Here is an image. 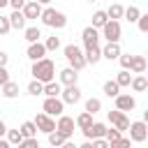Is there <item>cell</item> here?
Returning <instances> with one entry per match:
<instances>
[{
  "mask_svg": "<svg viewBox=\"0 0 148 148\" xmlns=\"http://www.w3.org/2000/svg\"><path fill=\"white\" fill-rule=\"evenodd\" d=\"M120 136H123V132H118L116 127H111V130L106 127V134H104V139H106L109 143H111V141H116V139H120Z\"/></svg>",
  "mask_w": 148,
  "mask_h": 148,
  "instance_id": "obj_38",
  "label": "cell"
},
{
  "mask_svg": "<svg viewBox=\"0 0 148 148\" xmlns=\"http://www.w3.org/2000/svg\"><path fill=\"white\" fill-rule=\"evenodd\" d=\"M21 14H23V18H25V21H32V18H39V14H42V5H37L35 0H30V2H25V5H23V9H21Z\"/></svg>",
  "mask_w": 148,
  "mask_h": 148,
  "instance_id": "obj_13",
  "label": "cell"
},
{
  "mask_svg": "<svg viewBox=\"0 0 148 148\" xmlns=\"http://www.w3.org/2000/svg\"><path fill=\"white\" fill-rule=\"evenodd\" d=\"M16 148H39V141H37V136L35 139H23Z\"/></svg>",
  "mask_w": 148,
  "mask_h": 148,
  "instance_id": "obj_39",
  "label": "cell"
},
{
  "mask_svg": "<svg viewBox=\"0 0 148 148\" xmlns=\"http://www.w3.org/2000/svg\"><path fill=\"white\" fill-rule=\"evenodd\" d=\"M130 141H134V143H143L146 139H148V125H146V120H134V123H130Z\"/></svg>",
  "mask_w": 148,
  "mask_h": 148,
  "instance_id": "obj_4",
  "label": "cell"
},
{
  "mask_svg": "<svg viewBox=\"0 0 148 148\" xmlns=\"http://www.w3.org/2000/svg\"><path fill=\"white\" fill-rule=\"evenodd\" d=\"M21 141H23V134L18 130H7V143L9 146H18Z\"/></svg>",
  "mask_w": 148,
  "mask_h": 148,
  "instance_id": "obj_33",
  "label": "cell"
},
{
  "mask_svg": "<svg viewBox=\"0 0 148 148\" xmlns=\"http://www.w3.org/2000/svg\"><path fill=\"white\" fill-rule=\"evenodd\" d=\"M123 16H125L130 23H136V18L141 16V9H139V7H134V5H130V7L123 12Z\"/></svg>",
  "mask_w": 148,
  "mask_h": 148,
  "instance_id": "obj_30",
  "label": "cell"
},
{
  "mask_svg": "<svg viewBox=\"0 0 148 148\" xmlns=\"http://www.w3.org/2000/svg\"><path fill=\"white\" fill-rule=\"evenodd\" d=\"M92 143V148H109V141L106 139H95V141H90Z\"/></svg>",
  "mask_w": 148,
  "mask_h": 148,
  "instance_id": "obj_44",
  "label": "cell"
},
{
  "mask_svg": "<svg viewBox=\"0 0 148 148\" xmlns=\"http://www.w3.org/2000/svg\"><path fill=\"white\" fill-rule=\"evenodd\" d=\"M62 53H65V58H67V62H69V67H72L74 72H81V69L86 67L83 51H81L76 44H67V46L62 49Z\"/></svg>",
  "mask_w": 148,
  "mask_h": 148,
  "instance_id": "obj_3",
  "label": "cell"
},
{
  "mask_svg": "<svg viewBox=\"0 0 148 148\" xmlns=\"http://www.w3.org/2000/svg\"><path fill=\"white\" fill-rule=\"evenodd\" d=\"M81 39H83L86 49H88V46H97V42H99V30H95L92 25H88V28H83Z\"/></svg>",
  "mask_w": 148,
  "mask_h": 148,
  "instance_id": "obj_14",
  "label": "cell"
},
{
  "mask_svg": "<svg viewBox=\"0 0 148 148\" xmlns=\"http://www.w3.org/2000/svg\"><path fill=\"white\" fill-rule=\"evenodd\" d=\"M25 56H28L32 62H37V60L46 58V49H44V44H42V42H35V44H30V46H28Z\"/></svg>",
  "mask_w": 148,
  "mask_h": 148,
  "instance_id": "obj_15",
  "label": "cell"
},
{
  "mask_svg": "<svg viewBox=\"0 0 148 148\" xmlns=\"http://www.w3.org/2000/svg\"><path fill=\"white\" fill-rule=\"evenodd\" d=\"M79 148H92V143H90V141H86V143H81Z\"/></svg>",
  "mask_w": 148,
  "mask_h": 148,
  "instance_id": "obj_50",
  "label": "cell"
},
{
  "mask_svg": "<svg viewBox=\"0 0 148 148\" xmlns=\"http://www.w3.org/2000/svg\"><path fill=\"white\" fill-rule=\"evenodd\" d=\"M35 2H37V5H49L51 0H35Z\"/></svg>",
  "mask_w": 148,
  "mask_h": 148,
  "instance_id": "obj_51",
  "label": "cell"
},
{
  "mask_svg": "<svg viewBox=\"0 0 148 148\" xmlns=\"http://www.w3.org/2000/svg\"><path fill=\"white\" fill-rule=\"evenodd\" d=\"M60 99H62V104H76V102H81V88L79 86L62 88L60 90Z\"/></svg>",
  "mask_w": 148,
  "mask_h": 148,
  "instance_id": "obj_10",
  "label": "cell"
},
{
  "mask_svg": "<svg viewBox=\"0 0 148 148\" xmlns=\"http://www.w3.org/2000/svg\"><path fill=\"white\" fill-rule=\"evenodd\" d=\"M46 136H49V143H51L53 148H60V146H62V143L67 141V139H65V136H62L60 132H51V134H46Z\"/></svg>",
  "mask_w": 148,
  "mask_h": 148,
  "instance_id": "obj_34",
  "label": "cell"
},
{
  "mask_svg": "<svg viewBox=\"0 0 148 148\" xmlns=\"http://www.w3.org/2000/svg\"><path fill=\"white\" fill-rule=\"evenodd\" d=\"M7 18H9L12 30H25V18H23V14H21V12H12Z\"/></svg>",
  "mask_w": 148,
  "mask_h": 148,
  "instance_id": "obj_18",
  "label": "cell"
},
{
  "mask_svg": "<svg viewBox=\"0 0 148 148\" xmlns=\"http://www.w3.org/2000/svg\"><path fill=\"white\" fill-rule=\"evenodd\" d=\"M23 5H25V0H9V7H12L14 12H21Z\"/></svg>",
  "mask_w": 148,
  "mask_h": 148,
  "instance_id": "obj_43",
  "label": "cell"
},
{
  "mask_svg": "<svg viewBox=\"0 0 148 148\" xmlns=\"http://www.w3.org/2000/svg\"><path fill=\"white\" fill-rule=\"evenodd\" d=\"M104 12H106V18H109V21H118V18H123L125 7L116 2V5H111V7H109V9H104Z\"/></svg>",
  "mask_w": 148,
  "mask_h": 148,
  "instance_id": "obj_25",
  "label": "cell"
},
{
  "mask_svg": "<svg viewBox=\"0 0 148 148\" xmlns=\"http://www.w3.org/2000/svg\"><path fill=\"white\" fill-rule=\"evenodd\" d=\"M39 18H42V23H44V25H49V28H56V30H62V28L67 25V16H65L62 12H58V9H53V7H46V9H42Z\"/></svg>",
  "mask_w": 148,
  "mask_h": 148,
  "instance_id": "obj_2",
  "label": "cell"
},
{
  "mask_svg": "<svg viewBox=\"0 0 148 148\" xmlns=\"http://www.w3.org/2000/svg\"><path fill=\"white\" fill-rule=\"evenodd\" d=\"M44 49H46V53H49V51H58V49H60V39H58L56 35L49 37V39L44 42Z\"/></svg>",
  "mask_w": 148,
  "mask_h": 148,
  "instance_id": "obj_36",
  "label": "cell"
},
{
  "mask_svg": "<svg viewBox=\"0 0 148 148\" xmlns=\"http://www.w3.org/2000/svg\"><path fill=\"white\" fill-rule=\"evenodd\" d=\"M74 118H69V116H58V120H56V132H60L65 139H72V134H74Z\"/></svg>",
  "mask_w": 148,
  "mask_h": 148,
  "instance_id": "obj_7",
  "label": "cell"
},
{
  "mask_svg": "<svg viewBox=\"0 0 148 148\" xmlns=\"http://www.w3.org/2000/svg\"><path fill=\"white\" fill-rule=\"evenodd\" d=\"M7 60H9V56L5 51H0V67H7Z\"/></svg>",
  "mask_w": 148,
  "mask_h": 148,
  "instance_id": "obj_46",
  "label": "cell"
},
{
  "mask_svg": "<svg viewBox=\"0 0 148 148\" xmlns=\"http://www.w3.org/2000/svg\"><path fill=\"white\" fill-rule=\"evenodd\" d=\"M136 25H139L141 32H148V14H141V16L136 18Z\"/></svg>",
  "mask_w": 148,
  "mask_h": 148,
  "instance_id": "obj_40",
  "label": "cell"
},
{
  "mask_svg": "<svg viewBox=\"0 0 148 148\" xmlns=\"http://www.w3.org/2000/svg\"><path fill=\"white\" fill-rule=\"evenodd\" d=\"M60 90H62V86L58 81H49V83H44L42 95H46V97H60Z\"/></svg>",
  "mask_w": 148,
  "mask_h": 148,
  "instance_id": "obj_23",
  "label": "cell"
},
{
  "mask_svg": "<svg viewBox=\"0 0 148 148\" xmlns=\"http://www.w3.org/2000/svg\"><path fill=\"white\" fill-rule=\"evenodd\" d=\"M32 123H35L37 132H44V134H51V132H56V120H53L51 116H46V113H37Z\"/></svg>",
  "mask_w": 148,
  "mask_h": 148,
  "instance_id": "obj_8",
  "label": "cell"
},
{
  "mask_svg": "<svg viewBox=\"0 0 148 148\" xmlns=\"http://www.w3.org/2000/svg\"><path fill=\"white\" fill-rule=\"evenodd\" d=\"M32 79L39 81V83H49V81H56V65L51 58H42L37 62H32Z\"/></svg>",
  "mask_w": 148,
  "mask_h": 148,
  "instance_id": "obj_1",
  "label": "cell"
},
{
  "mask_svg": "<svg viewBox=\"0 0 148 148\" xmlns=\"http://www.w3.org/2000/svg\"><path fill=\"white\" fill-rule=\"evenodd\" d=\"M39 37H42V30H39L37 25H30V28H25V30H23V39H25L28 44L39 42Z\"/></svg>",
  "mask_w": 148,
  "mask_h": 148,
  "instance_id": "obj_22",
  "label": "cell"
},
{
  "mask_svg": "<svg viewBox=\"0 0 148 148\" xmlns=\"http://www.w3.org/2000/svg\"><path fill=\"white\" fill-rule=\"evenodd\" d=\"M109 148H132V141H130V139H125V136H120V139L111 141V143H109Z\"/></svg>",
  "mask_w": 148,
  "mask_h": 148,
  "instance_id": "obj_37",
  "label": "cell"
},
{
  "mask_svg": "<svg viewBox=\"0 0 148 148\" xmlns=\"http://www.w3.org/2000/svg\"><path fill=\"white\" fill-rule=\"evenodd\" d=\"M74 125H76L79 130H86V127H90V125H92V116H90L88 111H83V113H79V116H76Z\"/></svg>",
  "mask_w": 148,
  "mask_h": 148,
  "instance_id": "obj_28",
  "label": "cell"
},
{
  "mask_svg": "<svg viewBox=\"0 0 148 148\" xmlns=\"http://www.w3.org/2000/svg\"><path fill=\"white\" fill-rule=\"evenodd\" d=\"M7 5H9V0H0V9H2V7H7Z\"/></svg>",
  "mask_w": 148,
  "mask_h": 148,
  "instance_id": "obj_52",
  "label": "cell"
},
{
  "mask_svg": "<svg viewBox=\"0 0 148 148\" xmlns=\"http://www.w3.org/2000/svg\"><path fill=\"white\" fill-rule=\"evenodd\" d=\"M109 123L118 130V132H125L127 127H130V118L123 113V111H118V109H113V111H109Z\"/></svg>",
  "mask_w": 148,
  "mask_h": 148,
  "instance_id": "obj_9",
  "label": "cell"
},
{
  "mask_svg": "<svg viewBox=\"0 0 148 148\" xmlns=\"http://www.w3.org/2000/svg\"><path fill=\"white\" fill-rule=\"evenodd\" d=\"M86 111H88L90 116H95L97 111H102V102H99L97 97H90V99H86Z\"/></svg>",
  "mask_w": 148,
  "mask_h": 148,
  "instance_id": "obj_31",
  "label": "cell"
},
{
  "mask_svg": "<svg viewBox=\"0 0 148 148\" xmlns=\"http://www.w3.org/2000/svg\"><path fill=\"white\" fill-rule=\"evenodd\" d=\"M106 21H109V18H106V12H104V9H97V12L92 14V28H95V30H102V28L106 25Z\"/></svg>",
  "mask_w": 148,
  "mask_h": 148,
  "instance_id": "obj_26",
  "label": "cell"
},
{
  "mask_svg": "<svg viewBox=\"0 0 148 148\" xmlns=\"http://www.w3.org/2000/svg\"><path fill=\"white\" fill-rule=\"evenodd\" d=\"M5 134H7V125H5V120L0 118V139H2Z\"/></svg>",
  "mask_w": 148,
  "mask_h": 148,
  "instance_id": "obj_48",
  "label": "cell"
},
{
  "mask_svg": "<svg viewBox=\"0 0 148 148\" xmlns=\"http://www.w3.org/2000/svg\"><path fill=\"white\" fill-rule=\"evenodd\" d=\"M81 132L86 134V139H88V141L104 139V134H106V125H104V123H92L90 127H86V130H81Z\"/></svg>",
  "mask_w": 148,
  "mask_h": 148,
  "instance_id": "obj_12",
  "label": "cell"
},
{
  "mask_svg": "<svg viewBox=\"0 0 148 148\" xmlns=\"http://www.w3.org/2000/svg\"><path fill=\"white\" fill-rule=\"evenodd\" d=\"M130 86H132L134 92H143V90L148 88V79H146L143 74H136V76H132V83H130Z\"/></svg>",
  "mask_w": 148,
  "mask_h": 148,
  "instance_id": "obj_24",
  "label": "cell"
},
{
  "mask_svg": "<svg viewBox=\"0 0 148 148\" xmlns=\"http://www.w3.org/2000/svg\"><path fill=\"white\" fill-rule=\"evenodd\" d=\"M102 90H104V95H106V97H116V95H120V88H118V83H116V81H106Z\"/></svg>",
  "mask_w": 148,
  "mask_h": 148,
  "instance_id": "obj_32",
  "label": "cell"
},
{
  "mask_svg": "<svg viewBox=\"0 0 148 148\" xmlns=\"http://www.w3.org/2000/svg\"><path fill=\"white\" fill-rule=\"evenodd\" d=\"M62 111H65V104H62V99L60 97H46L44 99V104H42V113H46V116H62Z\"/></svg>",
  "mask_w": 148,
  "mask_h": 148,
  "instance_id": "obj_6",
  "label": "cell"
},
{
  "mask_svg": "<svg viewBox=\"0 0 148 148\" xmlns=\"http://www.w3.org/2000/svg\"><path fill=\"white\" fill-rule=\"evenodd\" d=\"M9 30H12V25H9V18L0 14V35H7Z\"/></svg>",
  "mask_w": 148,
  "mask_h": 148,
  "instance_id": "obj_42",
  "label": "cell"
},
{
  "mask_svg": "<svg viewBox=\"0 0 148 148\" xmlns=\"http://www.w3.org/2000/svg\"><path fill=\"white\" fill-rule=\"evenodd\" d=\"M76 79H79V72H74L72 67H65V69H60V86H76Z\"/></svg>",
  "mask_w": 148,
  "mask_h": 148,
  "instance_id": "obj_16",
  "label": "cell"
},
{
  "mask_svg": "<svg viewBox=\"0 0 148 148\" xmlns=\"http://www.w3.org/2000/svg\"><path fill=\"white\" fill-rule=\"evenodd\" d=\"M88 2H97V0H88Z\"/></svg>",
  "mask_w": 148,
  "mask_h": 148,
  "instance_id": "obj_53",
  "label": "cell"
},
{
  "mask_svg": "<svg viewBox=\"0 0 148 148\" xmlns=\"http://www.w3.org/2000/svg\"><path fill=\"white\" fill-rule=\"evenodd\" d=\"M60 148H79V146H76V143H74L72 139H67V141H65V143H62Z\"/></svg>",
  "mask_w": 148,
  "mask_h": 148,
  "instance_id": "obj_47",
  "label": "cell"
},
{
  "mask_svg": "<svg viewBox=\"0 0 148 148\" xmlns=\"http://www.w3.org/2000/svg\"><path fill=\"white\" fill-rule=\"evenodd\" d=\"M120 53H123L120 51V44H106L102 49V58H106V60H118Z\"/></svg>",
  "mask_w": 148,
  "mask_h": 148,
  "instance_id": "obj_19",
  "label": "cell"
},
{
  "mask_svg": "<svg viewBox=\"0 0 148 148\" xmlns=\"http://www.w3.org/2000/svg\"><path fill=\"white\" fill-rule=\"evenodd\" d=\"M118 60H120V67L130 72V62H132V56H130V53H120V56H118Z\"/></svg>",
  "mask_w": 148,
  "mask_h": 148,
  "instance_id": "obj_41",
  "label": "cell"
},
{
  "mask_svg": "<svg viewBox=\"0 0 148 148\" xmlns=\"http://www.w3.org/2000/svg\"><path fill=\"white\" fill-rule=\"evenodd\" d=\"M42 90H44V83H39V81L32 79V81L28 83V95H35V97H37V95H42Z\"/></svg>",
  "mask_w": 148,
  "mask_h": 148,
  "instance_id": "obj_35",
  "label": "cell"
},
{
  "mask_svg": "<svg viewBox=\"0 0 148 148\" xmlns=\"http://www.w3.org/2000/svg\"><path fill=\"white\" fill-rule=\"evenodd\" d=\"M2 88V97H7V99H14V97H18V83L16 81H7L5 86H0Z\"/></svg>",
  "mask_w": 148,
  "mask_h": 148,
  "instance_id": "obj_21",
  "label": "cell"
},
{
  "mask_svg": "<svg viewBox=\"0 0 148 148\" xmlns=\"http://www.w3.org/2000/svg\"><path fill=\"white\" fill-rule=\"evenodd\" d=\"M21 134H23V139H35L37 136V127H35V123L32 120H25L23 125H21V130H18Z\"/></svg>",
  "mask_w": 148,
  "mask_h": 148,
  "instance_id": "obj_27",
  "label": "cell"
},
{
  "mask_svg": "<svg viewBox=\"0 0 148 148\" xmlns=\"http://www.w3.org/2000/svg\"><path fill=\"white\" fill-rule=\"evenodd\" d=\"M9 81V72H7V67H0V86H5Z\"/></svg>",
  "mask_w": 148,
  "mask_h": 148,
  "instance_id": "obj_45",
  "label": "cell"
},
{
  "mask_svg": "<svg viewBox=\"0 0 148 148\" xmlns=\"http://www.w3.org/2000/svg\"><path fill=\"white\" fill-rule=\"evenodd\" d=\"M0 148H12V146L7 143V139H0Z\"/></svg>",
  "mask_w": 148,
  "mask_h": 148,
  "instance_id": "obj_49",
  "label": "cell"
},
{
  "mask_svg": "<svg viewBox=\"0 0 148 148\" xmlns=\"http://www.w3.org/2000/svg\"><path fill=\"white\" fill-rule=\"evenodd\" d=\"M130 72H132V74H143V72H146V58H143V56H132Z\"/></svg>",
  "mask_w": 148,
  "mask_h": 148,
  "instance_id": "obj_20",
  "label": "cell"
},
{
  "mask_svg": "<svg viewBox=\"0 0 148 148\" xmlns=\"http://www.w3.org/2000/svg\"><path fill=\"white\" fill-rule=\"evenodd\" d=\"M83 58H86V65H97L102 60V49L99 46H88L83 51Z\"/></svg>",
  "mask_w": 148,
  "mask_h": 148,
  "instance_id": "obj_17",
  "label": "cell"
},
{
  "mask_svg": "<svg viewBox=\"0 0 148 148\" xmlns=\"http://www.w3.org/2000/svg\"><path fill=\"white\" fill-rule=\"evenodd\" d=\"M116 83H118V88H130V83H132V74H130L127 69L118 72V76H116Z\"/></svg>",
  "mask_w": 148,
  "mask_h": 148,
  "instance_id": "obj_29",
  "label": "cell"
},
{
  "mask_svg": "<svg viewBox=\"0 0 148 148\" xmlns=\"http://www.w3.org/2000/svg\"><path fill=\"white\" fill-rule=\"evenodd\" d=\"M120 35H123V30H120V23L118 21H106V25L102 28V37L109 44H118L120 42Z\"/></svg>",
  "mask_w": 148,
  "mask_h": 148,
  "instance_id": "obj_5",
  "label": "cell"
},
{
  "mask_svg": "<svg viewBox=\"0 0 148 148\" xmlns=\"http://www.w3.org/2000/svg\"><path fill=\"white\" fill-rule=\"evenodd\" d=\"M113 99H116V109H118V111H123V113H125V111H134V109H136V99H134L132 95H123V92H120V95H116Z\"/></svg>",
  "mask_w": 148,
  "mask_h": 148,
  "instance_id": "obj_11",
  "label": "cell"
}]
</instances>
